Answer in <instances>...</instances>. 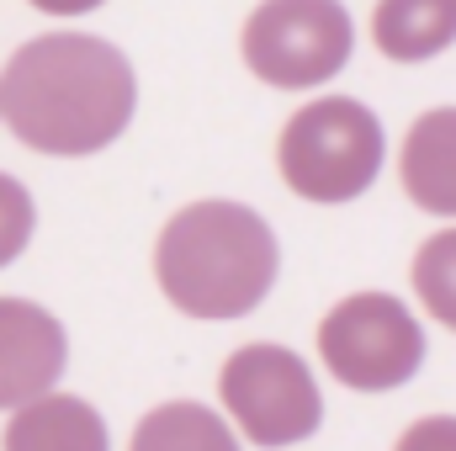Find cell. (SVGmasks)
<instances>
[{"mask_svg": "<svg viewBox=\"0 0 456 451\" xmlns=\"http://www.w3.org/2000/svg\"><path fill=\"white\" fill-rule=\"evenodd\" d=\"M355 27L340 0H260L244 21V64L276 91H308L350 64Z\"/></svg>", "mask_w": 456, "mask_h": 451, "instance_id": "277c9868", "label": "cell"}, {"mask_svg": "<svg viewBox=\"0 0 456 451\" xmlns=\"http://www.w3.org/2000/svg\"><path fill=\"white\" fill-rule=\"evenodd\" d=\"M393 451H456V414H430V420H414Z\"/></svg>", "mask_w": 456, "mask_h": 451, "instance_id": "5bb4252c", "label": "cell"}, {"mask_svg": "<svg viewBox=\"0 0 456 451\" xmlns=\"http://www.w3.org/2000/svg\"><path fill=\"white\" fill-rule=\"evenodd\" d=\"M133 451H244L233 441L224 414L208 404H159L154 414L138 420Z\"/></svg>", "mask_w": 456, "mask_h": 451, "instance_id": "8fae6325", "label": "cell"}, {"mask_svg": "<svg viewBox=\"0 0 456 451\" xmlns=\"http://www.w3.org/2000/svg\"><path fill=\"white\" fill-rule=\"evenodd\" d=\"M319 356L355 393L403 388L425 361V330L393 292H355L319 324Z\"/></svg>", "mask_w": 456, "mask_h": 451, "instance_id": "8992f818", "label": "cell"}, {"mask_svg": "<svg viewBox=\"0 0 456 451\" xmlns=\"http://www.w3.org/2000/svg\"><path fill=\"white\" fill-rule=\"evenodd\" d=\"M398 170L414 208L456 218V107H436L409 127Z\"/></svg>", "mask_w": 456, "mask_h": 451, "instance_id": "ba28073f", "label": "cell"}, {"mask_svg": "<svg viewBox=\"0 0 456 451\" xmlns=\"http://www.w3.org/2000/svg\"><path fill=\"white\" fill-rule=\"evenodd\" d=\"M414 287H419V303L446 330H456V228L419 244V255H414Z\"/></svg>", "mask_w": 456, "mask_h": 451, "instance_id": "7c38bea8", "label": "cell"}, {"mask_svg": "<svg viewBox=\"0 0 456 451\" xmlns=\"http://www.w3.org/2000/svg\"><path fill=\"white\" fill-rule=\"evenodd\" d=\"M0 117H5V102H0Z\"/></svg>", "mask_w": 456, "mask_h": 451, "instance_id": "2e32d148", "label": "cell"}, {"mask_svg": "<svg viewBox=\"0 0 456 451\" xmlns=\"http://www.w3.org/2000/svg\"><path fill=\"white\" fill-rule=\"evenodd\" d=\"M371 37L393 64H425L456 43V0H377Z\"/></svg>", "mask_w": 456, "mask_h": 451, "instance_id": "30bf717a", "label": "cell"}, {"mask_svg": "<svg viewBox=\"0 0 456 451\" xmlns=\"http://www.w3.org/2000/svg\"><path fill=\"white\" fill-rule=\"evenodd\" d=\"M11 133L37 154H96L138 107V80L122 48L91 32H48L11 53L0 75Z\"/></svg>", "mask_w": 456, "mask_h": 451, "instance_id": "6da1fadb", "label": "cell"}, {"mask_svg": "<svg viewBox=\"0 0 456 451\" xmlns=\"http://www.w3.org/2000/svg\"><path fill=\"white\" fill-rule=\"evenodd\" d=\"M382 122L355 96H324L281 127V181L308 202H350L382 170Z\"/></svg>", "mask_w": 456, "mask_h": 451, "instance_id": "3957f363", "label": "cell"}, {"mask_svg": "<svg viewBox=\"0 0 456 451\" xmlns=\"http://www.w3.org/2000/svg\"><path fill=\"white\" fill-rule=\"evenodd\" d=\"M5 451H107V420L69 393H43L5 425Z\"/></svg>", "mask_w": 456, "mask_h": 451, "instance_id": "9c48e42d", "label": "cell"}, {"mask_svg": "<svg viewBox=\"0 0 456 451\" xmlns=\"http://www.w3.org/2000/svg\"><path fill=\"white\" fill-rule=\"evenodd\" d=\"M64 366H69L64 324L27 298H0V409L43 398L64 377Z\"/></svg>", "mask_w": 456, "mask_h": 451, "instance_id": "52a82bcc", "label": "cell"}, {"mask_svg": "<svg viewBox=\"0 0 456 451\" xmlns=\"http://www.w3.org/2000/svg\"><path fill=\"white\" fill-rule=\"evenodd\" d=\"M43 16H86V11H96L102 0H32Z\"/></svg>", "mask_w": 456, "mask_h": 451, "instance_id": "9a60e30c", "label": "cell"}, {"mask_svg": "<svg viewBox=\"0 0 456 451\" xmlns=\"http://www.w3.org/2000/svg\"><path fill=\"white\" fill-rule=\"evenodd\" d=\"M218 393H224L233 425L244 430L249 447H297L319 430L324 420V398L319 382L308 372V361L287 345H244L233 350L218 372Z\"/></svg>", "mask_w": 456, "mask_h": 451, "instance_id": "5b68a950", "label": "cell"}, {"mask_svg": "<svg viewBox=\"0 0 456 451\" xmlns=\"http://www.w3.org/2000/svg\"><path fill=\"white\" fill-rule=\"evenodd\" d=\"M32 224H37V213H32L27 186H21L16 176H0V271H5V266L27 250Z\"/></svg>", "mask_w": 456, "mask_h": 451, "instance_id": "4fadbf2b", "label": "cell"}, {"mask_svg": "<svg viewBox=\"0 0 456 451\" xmlns=\"http://www.w3.org/2000/svg\"><path fill=\"white\" fill-rule=\"evenodd\" d=\"M276 234L244 202L181 208L154 250V276L186 319H244L276 287Z\"/></svg>", "mask_w": 456, "mask_h": 451, "instance_id": "7a4b0ae2", "label": "cell"}]
</instances>
